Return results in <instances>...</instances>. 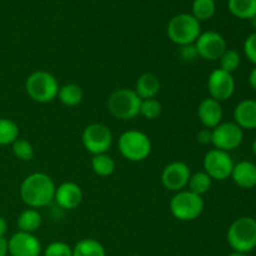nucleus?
Masks as SVG:
<instances>
[{"mask_svg":"<svg viewBox=\"0 0 256 256\" xmlns=\"http://www.w3.org/2000/svg\"><path fill=\"white\" fill-rule=\"evenodd\" d=\"M55 182L44 172H34L22 180L20 198L29 208L38 209L49 205L54 200Z\"/></svg>","mask_w":256,"mask_h":256,"instance_id":"nucleus-1","label":"nucleus"},{"mask_svg":"<svg viewBox=\"0 0 256 256\" xmlns=\"http://www.w3.org/2000/svg\"><path fill=\"white\" fill-rule=\"evenodd\" d=\"M228 242L234 252H248L256 248V222L254 218L242 216L232 222L226 234Z\"/></svg>","mask_w":256,"mask_h":256,"instance_id":"nucleus-2","label":"nucleus"},{"mask_svg":"<svg viewBox=\"0 0 256 256\" xmlns=\"http://www.w3.org/2000/svg\"><path fill=\"white\" fill-rule=\"evenodd\" d=\"M58 79L49 72L38 70L32 72L25 82V90L34 102L46 104L58 98L59 92Z\"/></svg>","mask_w":256,"mask_h":256,"instance_id":"nucleus-3","label":"nucleus"},{"mask_svg":"<svg viewBox=\"0 0 256 256\" xmlns=\"http://www.w3.org/2000/svg\"><path fill=\"white\" fill-rule=\"evenodd\" d=\"M118 148L125 159L139 162L148 159L152 152V142L145 132L139 130H128L120 135Z\"/></svg>","mask_w":256,"mask_h":256,"instance_id":"nucleus-4","label":"nucleus"},{"mask_svg":"<svg viewBox=\"0 0 256 256\" xmlns=\"http://www.w3.org/2000/svg\"><path fill=\"white\" fill-rule=\"evenodd\" d=\"M168 36L174 44L179 46L194 44L202 34L199 20L192 14H178L172 18L168 24Z\"/></svg>","mask_w":256,"mask_h":256,"instance_id":"nucleus-5","label":"nucleus"},{"mask_svg":"<svg viewBox=\"0 0 256 256\" xmlns=\"http://www.w3.org/2000/svg\"><path fill=\"white\" fill-rule=\"evenodd\" d=\"M142 99L134 89L120 88L108 99V109L110 114L120 120H132L140 114Z\"/></svg>","mask_w":256,"mask_h":256,"instance_id":"nucleus-6","label":"nucleus"},{"mask_svg":"<svg viewBox=\"0 0 256 256\" xmlns=\"http://www.w3.org/2000/svg\"><path fill=\"white\" fill-rule=\"evenodd\" d=\"M205 202L202 196L190 190L178 192L170 200V212L175 219L180 222L196 220L204 212Z\"/></svg>","mask_w":256,"mask_h":256,"instance_id":"nucleus-7","label":"nucleus"},{"mask_svg":"<svg viewBox=\"0 0 256 256\" xmlns=\"http://www.w3.org/2000/svg\"><path fill=\"white\" fill-rule=\"evenodd\" d=\"M82 142L90 154H105L112 145V134L106 125L94 122L84 129Z\"/></svg>","mask_w":256,"mask_h":256,"instance_id":"nucleus-8","label":"nucleus"},{"mask_svg":"<svg viewBox=\"0 0 256 256\" xmlns=\"http://www.w3.org/2000/svg\"><path fill=\"white\" fill-rule=\"evenodd\" d=\"M234 165L232 155L219 149L209 150L202 160L204 172L212 178V180H218V182L229 179L232 176Z\"/></svg>","mask_w":256,"mask_h":256,"instance_id":"nucleus-9","label":"nucleus"},{"mask_svg":"<svg viewBox=\"0 0 256 256\" xmlns=\"http://www.w3.org/2000/svg\"><path fill=\"white\" fill-rule=\"evenodd\" d=\"M244 140V130L234 122H220L212 129V144L215 149L232 152L238 149Z\"/></svg>","mask_w":256,"mask_h":256,"instance_id":"nucleus-10","label":"nucleus"},{"mask_svg":"<svg viewBox=\"0 0 256 256\" xmlns=\"http://www.w3.org/2000/svg\"><path fill=\"white\" fill-rule=\"evenodd\" d=\"M194 45L196 48L199 56L205 60H209V62L219 60L225 52V50L228 49L224 36L218 32H212V30L202 32L196 42H194Z\"/></svg>","mask_w":256,"mask_h":256,"instance_id":"nucleus-11","label":"nucleus"},{"mask_svg":"<svg viewBox=\"0 0 256 256\" xmlns=\"http://www.w3.org/2000/svg\"><path fill=\"white\" fill-rule=\"evenodd\" d=\"M208 92L210 98L219 102L229 100L235 92V79L232 74L222 69H215L208 78Z\"/></svg>","mask_w":256,"mask_h":256,"instance_id":"nucleus-12","label":"nucleus"},{"mask_svg":"<svg viewBox=\"0 0 256 256\" xmlns=\"http://www.w3.org/2000/svg\"><path fill=\"white\" fill-rule=\"evenodd\" d=\"M190 175V168L182 162H170L162 172V184L170 192H182L188 186Z\"/></svg>","mask_w":256,"mask_h":256,"instance_id":"nucleus-13","label":"nucleus"},{"mask_svg":"<svg viewBox=\"0 0 256 256\" xmlns=\"http://www.w3.org/2000/svg\"><path fill=\"white\" fill-rule=\"evenodd\" d=\"M8 252L12 256H39L42 244L32 232H18L8 240Z\"/></svg>","mask_w":256,"mask_h":256,"instance_id":"nucleus-14","label":"nucleus"},{"mask_svg":"<svg viewBox=\"0 0 256 256\" xmlns=\"http://www.w3.org/2000/svg\"><path fill=\"white\" fill-rule=\"evenodd\" d=\"M54 200L62 209L74 210L82 200V190L72 182H65L55 189Z\"/></svg>","mask_w":256,"mask_h":256,"instance_id":"nucleus-15","label":"nucleus"},{"mask_svg":"<svg viewBox=\"0 0 256 256\" xmlns=\"http://www.w3.org/2000/svg\"><path fill=\"white\" fill-rule=\"evenodd\" d=\"M198 118L205 129H214L222 120V108L218 100L206 98L198 106Z\"/></svg>","mask_w":256,"mask_h":256,"instance_id":"nucleus-16","label":"nucleus"},{"mask_svg":"<svg viewBox=\"0 0 256 256\" xmlns=\"http://www.w3.org/2000/svg\"><path fill=\"white\" fill-rule=\"evenodd\" d=\"M234 122L242 130L256 129V100L244 99L234 109Z\"/></svg>","mask_w":256,"mask_h":256,"instance_id":"nucleus-17","label":"nucleus"},{"mask_svg":"<svg viewBox=\"0 0 256 256\" xmlns=\"http://www.w3.org/2000/svg\"><path fill=\"white\" fill-rule=\"evenodd\" d=\"M230 178L242 189H252L256 186V164L248 160L238 162Z\"/></svg>","mask_w":256,"mask_h":256,"instance_id":"nucleus-18","label":"nucleus"},{"mask_svg":"<svg viewBox=\"0 0 256 256\" xmlns=\"http://www.w3.org/2000/svg\"><path fill=\"white\" fill-rule=\"evenodd\" d=\"M135 92L142 100L154 99L160 92V80L152 72H145L135 82Z\"/></svg>","mask_w":256,"mask_h":256,"instance_id":"nucleus-19","label":"nucleus"},{"mask_svg":"<svg viewBox=\"0 0 256 256\" xmlns=\"http://www.w3.org/2000/svg\"><path fill=\"white\" fill-rule=\"evenodd\" d=\"M42 214L38 212V209L29 208V209L20 212L19 218L16 220V224L18 228H19V232H32H32L39 229L40 225H42Z\"/></svg>","mask_w":256,"mask_h":256,"instance_id":"nucleus-20","label":"nucleus"},{"mask_svg":"<svg viewBox=\"0 0 256 256\" xmlns=\"http://www.w3.org/2000/svg\"><path fill=\"white\" fill-rule=\"evenodd\" d=\"M82 90L79 85L76 84H65L59 88V92H58V99L65 106H76L82 102Z\"/></svg>","mask_w":256,"mask_h":256,"instance_id":"nucleus-21","label":"nucleus"},{"mask_svg":"<svg viewBox=\"0 0 256 256\" xmlns=\"http://www.w3.org/2000/svg\"><path fill=\"white\" fill-rule=\"evenodd\" d=\"M228 8L239 19L250 20L256 15V0H228Z\"/></svg>","mask_w":256,"mask_h":256,"instance_id":"nucleus-22","label":"nucleus"},{"mask_svg":"<svg viewBox=\"0 0 256 256\" xmlns=\"http://www.w3.org/2000/svg\"><path fill=\"white\" fill-rule=\"evenodd\" d=\"M105 249L98 240L82 239L72 249V256H105Z\"/></svg>","mask_w":256,"mask_h":256,"instance_id":"nucleus-23","label":"nucleus"},{"mask_svg":"<svg viewBox=\"0 0 256 256\" xmlns=\"http://www.w3.org/2000/svg\"><path fill=\"white\" fill-rule=\"evenodd\" d=\"M92 169L99 176H110L115 172V162L106 152L92 155Z\"/></svg>","mask_w":256,"mask_h":256,"instance_id":"nucleus-24","label":"nucleus"},{"mask_svg":"<svg viewBox=\"0 0 256 256\" xmlns=\"http://www.w3.org/2000/svg\"><path fill=\"white\" fill-rule=\"evenodd\" d=\"M212 184V180L209 175L205 172H198L194 174L190 175L189 182H188V188L194 194L200 195L202 196L204 194H206L210 190Z\"/></svg>","mask_w":256,"mask_h":256,"instance_id":"nucleus-25","label":"nucleus"},{"mask_svg":"<svg viewBox=\"0 0 256 256\" xmlns=\"http://www.w3.org/2000/svg\"><path fill=\"white\" fill-rule=\"evenodd\" d=\"M216 5L214 0H194L192 6V15L199 22H205L214 16Z\"/></svg>","mask_w":256,"mask_h":256,"instance_id":"nucleus-26","label":"nucleus"},{"mask_svg":"<svg viewBox=\"0 0 256 256\" xmlns=\"http://www.w3.org/2000/svg\"><path fill=\"white\" fill-rule=\"evenodd\" d=\"M19 139V126L12 119L0 118V145L12 144Z\"/></svg>","mask_w":256,"mask_h":256,"instance_id":"nucleus-27","label":"nucleus"},{"mask_svg":"<svg viewBox=\"0 0 256 256\" xmlns=\"http://www.w3.org/2000/svg\"><path fill=\"white\" fill-rule=\"evenodd\" d=\"M219 62L220 69L232 74V72L239 69L240 64H242V56H240V54L236 50L226 49L224 54L222 55V58L219 59Z\"/></svg>","mask_w":256,"mask_h":256,"instance_id":"nucleus-28","label":"nucleus"},{"mask_svg":"<svg viewBox=\"0 0 256 256\" xmlns=\"http://www.w3.org/2000/svg\"><path fill=\"white\" fill-rule=\"evenodd\" d=\"M12 154L22 162H30L34 158V148L28 140L16 139L12 142Z\"/></svg>","mask_w":256,"mask_h":256,"instance_id":"nucleus-29","label":"nucleus"},{"mask_svg":"<svg viewBox=\"0 0 256 256\" xmlns=\"http://www.w3.org/2000/svg\"><path fill=\"white\" fill-rule=\"evenodd\" d=\"M162 104L156 99H145L142 100L140 104V114L148 120H154L162 114Z\"/></svg>","mask_w":256,"mask_h":256,"instance_id":"nucleus-30","label":"nucleus"},{"mask_svg":"<svg viewBox=\"0 0 256 256\" xmlns=\"http://www.w3.org/2000/svg\"><path fill=\"white\" fill-rule=\"evenodd\" d=\"M44 256H72V249L62 242H54L44 250Z\"/></svg>","mask_w":256,"mask_h":256,"instance_id":"nucleus-31","label":"nucleus"},{"mask_svg":"<svg viewBox=\"0 0 256 256\" xmlns=\"http://www.w3.org/2000/svg\"><path fill=\"white\" fill-rule=\"evenodd\" d=\"M244 54L249 62L256 65V32L250 34L245 39L244 42Z\"/></svg>","mask_w":256,"mask_h":256,"instance_id":"nucleus-32","label":"nucleus"},{"mask_svg":"<svg viewBox=\"0 0 256 256\" xmlns=\"http://www.w3.org/2000/svg\"><path fill=\"white\" fill-rule=\"evenodd\" d=\"M180 58H182L184 62H192L199 56L196 52V48H195L194 44H189V45H184V46H180Z\"/></svg>","mask_w":256,"mask_h":256,"instance_id":"nucleus-33","label":"nucleus"},{"mask_svg":"<svg viewBox=\"0 0 256 256\" xmlns=\"http://www.w3.org/2000/svg\"><path fill=\"white\" fill-rule=\"evenodd\" d=\"M196 139L200 144L208 145L212 144V129H202L198 132Z\"/></svg>","mask_w":256,"mask_h":256,"instance_id":"nucleus-34","label":"nucleus"},{"mask_svg":"<svg viewBox=\"0 0 256 256\" xmlns=\"http://www.w3.org/2000/svg\"><path fill=\"white\" fill-rule=\"evenodd\" d=\"M8 254V240L5 238H0V256H6Z\"/></svg>","mask_w":256,"mask_h":256,"instance_id":"nucleus-35","label":"nucleus"},{"mask_svg":"<svg viewBox=\"0 0 256 256\" xmlns=\"http://www.w3.org/2000/svg\"><path fill=\"white\" fill-rule=\"evenodd\" d=\"M249 84H250V86L252 88V89L255 90L256 92V65H255V68L254 69L252 70V72H250V74H249Z\"/></svg>","mask_w":256,"mask_h":256,"instance_id":"nucleus-36","label":"nucleus"},{"mask_svg":"<svg viewBox=\"0 0 256 256\" xmlns=\"http://www.w3.org/2000/svg\"><path fill=\"white\" fill-rule=\"evenodd\" d=\"M8 232V222L2 216H0V238H4Z\"/></svg>","mask_w":256,"mask_h":256,"instance_id":"nucleus-37","label":"nucleus"},{"mask_svg":"<svg viewBox=\"0 0 256 256\" xmlns=\"http://www.w3.org/2000/svg\"><path fill=\"white\" fill-rule=\"evenodd\" d=\"M250 22H252V26L256 30V15H255V16H252V19H250Z\"/></svg>","mask_w":256,"mask_h":256,"instance_id":"nucleus-38","label":"nucleus"},{"mask_svg":"<svg viewBox=\"0 0 256 256\" xmlns=\"http://www.w3.org/2000/svg\"><path fill=\"white\" fill-rule=\"evenodd\" d=\"M229 256H248L246 254H242V252H232Z\"/></svg>","mask_w":256,"mask_h":256,"instance_id":"nucleus-39","label":"nucleus"},{"mask_svg":"<svg viewBox=\"0 0 256 256\" xmlns=\"http://www.w3.org/2000/svg\"><path fill=\"white\" fill-rule=\"evenodd\" d=\"M252 152H254V155H255V156H256V138H255V140H254V142H252Z\"/></svg>","mask_w":256,"mask_h":256,"instance_id":"nucleus-40","label":"nucleus"},{"mask_svg":"<svg viewBox=\"0 0 256 256\" xmlns=\"http://www.w3.org/2000/svg\"><path fill=\"white\" fill-rule=\"evenodd\" d=\"M254 220H255V222H256V212H255V216H254Z\"/></svg>","mask_w":256,"mask_h":256,"instance_id":"nucleus-41","label":"nucleus"},{"mask_svg":"<svg viewBox=\"0 0 256 256\" xmlns=\"http://www.w3.org/2000/svg\"><path fill=\"white\" fill-rule=\"evenodd\" d=\"M255 189H256V186H255Z\"/></svg>","mask_w":256,"mask_h":256,"instance_id":"nucleus-42","label":"nucleus"}]
</instances>
